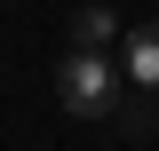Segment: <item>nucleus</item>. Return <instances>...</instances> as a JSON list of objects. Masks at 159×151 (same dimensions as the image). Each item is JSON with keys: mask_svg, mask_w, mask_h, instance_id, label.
Returning <instances> with one entry per match:
<instances>
[{"mask_svg": "<svg viewBox=\"0 0 159 151\" xmlns=\"http://www.w3.org/2000/svg\"><path fill=\"white\" fill-rule=\"evenodd\" d=\"M111 40H119V16H111V8H80V16H72V48H111Z\"/></svg>", "mask_w": 159, "mask_h": 151, "instance_id": "7ed1b4c3", "label": "nucleus"}, {"mask_svg": "<svg viewBox=\"0 0 159 151\" xmlns=\"http://www.w3.org/2000/svg\"><path fill=\"white\" fill-rule=\"evenodd\" d=\"M119 80H135V88H159V16L119 32Z\"/></svg>", "mask_w": 159, "mask_h": 151, "instance_id": "f03ea898", "label": "nucleus"}, {"mask_svg": "<svg viewBox=\"0 0 159 151\" xmlns=\"http://www.w3.org/2000/svg\"><path fill=\"white\" fill-rule=\"evenodd\" d=\"M56 103H64V119H111V103H119L111 48H72L56 64Z\"/></svg>", "mask_w": 159, "mask_h": 151, "instance_id": "f257e3e1", "label": "nucleus"}]
</instances>
